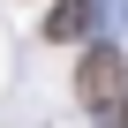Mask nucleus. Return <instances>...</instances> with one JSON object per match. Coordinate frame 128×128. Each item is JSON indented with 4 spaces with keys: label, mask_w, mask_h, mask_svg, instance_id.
Here are the masks:
<instances>
[{
    "label": "nucleus",
    "mask_w": 128,
    "mask_h": 128,
    "mask_svg": "<svg viewBox=\"0 0 128 128\" xmlns=\"http://www.w3.org/2000/svg\"><path fill=\"white\" fill-rule=\"evenodd\" d=\"M98 30V0H53V15H45V45H76Z\"/></svg>",
    "instance_id": "obj_2"
},
{
    "label": "nucleus",
    "mask_w": 128,
    "mask_h": 128,
    "mask_svg": "<svg viewBox=\"0 0 128 128\" xmlns=\"http://www.w3.org/2000/svg\"><path fill=\"white\" fill-rule=\"evenodd\" d=\"M106 113H113V128H128V90H120V98H113Z\"/></svg>",
    "instance_id": "obj_3"
},
{
    "label": "nucleus",
    "mask_w": 128,
    "mask_h": 128,
    "mask_svg": "<svg viewBox=\"0 0 128 128\" xmlns=\"http://www.w3.org/2000/svg\"><path fill=\"white\" fill-rule=\"evenodd\" d=\"M120 90H128V60H120V45H90V53L76 60V98H83L90 113H106Z\"/></svg>",
    "instance_id": "obj_1"
}]
</instances>
